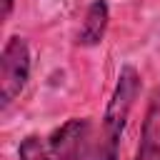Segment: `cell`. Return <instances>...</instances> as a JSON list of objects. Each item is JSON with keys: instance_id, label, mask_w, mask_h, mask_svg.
I'll return each instance as SVG.
<instances>
[{"instance_id": "6da1fadb", "label": "cell", "mask_w": 160, "mask_h": 160, "mask_svg": "<svg viewBox=\"0 0 160 160\" xmlns=\"http://www.w3.org/2000/svg\"><path fill=\"white\" fill-rule=\"evenodd\" d=\"M138 95H140V72L132 65H122L115 90L108 100L102 122L98 128L95 150H92L90 160H118L120 138H122V130L128 125V118H130V110H132Z\"/></svg>"}, {"instance_id": "7a4b0ae2", "label": "cell", "mask_w": 160, "mask_h": 160, "mask_svg": "<svg viewBox=\"0 0 160 160\" xmlns=\"http://www.w3.org/2000/svg\"><path fill=\"white\" fill-rule=\"evenodd\" d=\"M30 78V48L20 35H10L0 52V108H10Z\"/></svg>"}, {"instance_id": "3957f363", "label": "cell", "mask_w": 160, "mask_h": 160, "mask_svg": "<svg viewBox=\"0 0 160 160\" xmlns=\"http://www.w3.org/2000/svg\"><path fill=\"white\" fill-rule=\"evenodd\" d=\"M98 128L90 118H70L48 138L52 160H90L95 150Z\"/></svg>"}, {"instance_id": "277c9868", "label": "cell", "mask_w": 160, "mask_h": 160, "mask_svg": "<svg viewBox=\"0 0 160 160\" xmlns=\"http://www.w3.org/2000/svg\"><path fill=\"white\" fill-rule=\"evenodd\" d=\"M132 160H160V85L150 90L145 118L140 125V142Z\"/></svg>"}, {"instance_id": "5b68a950", "label": "cell", "mask_w": 160, "mask_h": 160, "mask_svg": "<svg viewBox=\"0 0 160 160\" xmlns=\"http://www.w3.org/2000/svg\"><path fill=\"white\" fill-rule=\"evenodd\" d=\"M108 22H110L108 2L105 0H92L85 10V18H82V25H80V32H78V45H82V48L100 45L102 38H105Z\"/></svg>"}, {"instance_id": "8992f818", "label": "cell", "mask_w": 160, "mask_h": 160, "mask_svg": "<svg viewBox=\"0 0 160 160\" xmlns=\"http://www.w3.org/2000/svg\"><path fill=\"white\" fill-rule=\"evenodd\" d=\"M18 158L20 160H52L50 148H48V140L38 138V135H28V138L20 140Z\"/></svg>"}, {"instance_id": "52a82bcc", "label": "cell", "mask_w": 160, "mask_h": 160, "mask_svg": "<svg viewBox=\"0 0 160 160\" xmlns=\"http://www.w3.org/2000/svg\"><path fill=\"white\" fill-rule=\"evenodd\" d=\"M12 5H15V0H2V10H0V18H2V20H8V18H10Z\"/></svg>"}]
</instances>
